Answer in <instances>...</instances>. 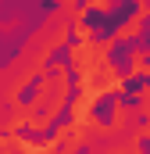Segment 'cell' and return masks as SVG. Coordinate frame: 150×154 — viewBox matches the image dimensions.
Masks as SVG:
<instances>
[{
    "instance_id": "obj_1",
    "label": "cell",
    "mask_w": 150,
    "mask_h": 154,
    "mask_svg": "<svg viewBox=\"0 0 150 154\" xmlns=\"http://www.w3.org/2000/svg\"><path fill=\"white\" fill-rule=\"evenodd\" d=\"M79 90H89L93 97H122L125 93V72H118L111 61L107 65H100L97 72H89L86 79H79Z\"/></svg>"
},
{
    "instance_id": "obj_2",
    "label": "cell",
    "mask_w": 150,
    "mask_h": 154,
    "mask_svg": "<svg viewBox=\"0 0 150 154\" xmlns=\"http://www.w3.org/2000/svg\"><path fill=\"white\" fill-rule=\"evenodd\" d=\"M147 18H150L147 11H140V7H136V11H132V14H129V18H125V22L114 29V39H118V43L140 39V36H143V29H147Z\"/></svg>"
},
{
    "instance_id": "obj_3",
    "label": "cell",
    "mask_w": 150,
    "mask_h": 154,
    "mask_svg": "<svg viewBox=\"0 0 150 154\" xmlns=\"http://www.w3.org/2000/svg\"><path fill=\"white\" fill-rule=\"evenodd\" d=\"M150 75V50H129V65H125V79H140Z\"/></svg>"
},
{
    "instance_id": "obj_4",
    "label": "cell",
    "mask_w": 150,
    "mask_h": 154,
    "mask_svg": "<svg viewBox=\"0 0 150 154\" xmlns=\"http://www.w3.org/2000/svg\"><path fill=\"white\" fill-rule=\"evenodd\" d=\"M72 36H75V43H89V39H97V29L86 25V22H79V25L72 29Z\"/></svg>"
},
{
    "instance_id": "obj_5",
    "label": "cell",
    "mask_w": 150,
    "mask_h": 154,
    "mask_svg": "<svg viewBox=\"0 0 150 154\" xmlns=\"http://www.w3.org/2000/svg\"><path fill=\"white\" fill-rule=\"evenodd\" d=\"M86 11H97V14H111L114 11V0H82Z\"/></svg>"
},
{
    "instance_id": "obj_6",
    "label": "cell",
    "mask_w": 150,
    "mask_h": 154,
    "mask_svg": "<svg viewBox=\"0 0 150 154\" xmlns=\"http://www.w3.org/2000/svg\"><path fill=\"white\" fill-rule=\"evenodd\" d=\"M132 136L143 143V140H150V122H136V129H132Z\"/></svg>"
},
{
    "instance_id": "obj_7",
    "label": "cell",
    "mask_w": 150,
    "mask_h": 154,
    "mask_svg": "<svg viewBox=\"0 0 150 154\" xmlns=\"http://www.w3.org/2000/svg\"><path fill=\"white\" fill-rule=\"evenodd\" d=\"M136 100H150V79L143 86H136Z\"/></svg>"
}]
</instances>
